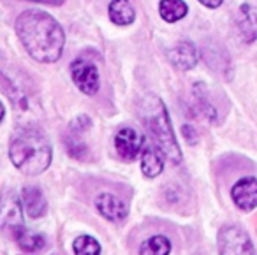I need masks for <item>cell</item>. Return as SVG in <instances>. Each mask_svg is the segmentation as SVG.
<instances>
[{
    "label": "cell",
    "instance_id": "1",
    "mask_svg": "<svg viewBox=\"0 0 257 255\" xmlns=\"http://www.w3.org/2000/svg\"><path fill=\"white\" fill-rule=\"evenodd\" d=\"M16 36L22 41L27 53L41 64H53L64 53V29L46 11H23L16 18Z\"/></svg>",
    "mask_w": 257,
    "mask_h": 255
},
{
    "label": "cell",
    "instance_id": "2",
    "mask_svg": "<svg viewBox=\"0 0 257 255\" xmlns=\"http://www.w3.org/2000/svg\"><path fill=\"white\" fill-rule=\"evenodd\" d=\"M13 166L27 176H37L50 167L53 152L48 138L37 129H23L13 138L9 146Z\"/></svg>",
    "mask_w": 257,
    "mask_h": 255
},
{
    "label": "cell",
    "instance_id": "3",
    "mask_svg": "<svg viewBox=\"0 0 257 255\" xmlns=\"http://www.w3.org/2000/svg\"><path fill=\"white\" fill-rule=\"evenodd\" d=\"M143 121L148 132L154 138L155 146L162 152V155L173 164L182 160V150L175 138V131L171 127L169 113L164 102L159 97H148L143 104Z\"/></svg>",
    "mask_w": 257,
    "mask_h": 255
},
{
    "label": "cell",
    "instance_id": "4",
    "mask_svg": "<svg viewBox=\"0 0 257 255\" xmlns=\"http://www.w3.org/2000/svg\"><path fill=\"white\" fill-rule=\"evenodd\" d=\"M22 199L15 190H6L0 195V229L9 232L15 239L25 230Z\"/></svg>",
    "mask_w": 257,
    "mask_h": 255
},
{
    "label": "cell",
    "instance_id": "5",
    "mask_svg": "<svg viewBox=\"0 0 257 255\" xmlns=\"http://www.w3.org/2000/svg\"><path fill=\"white\" fill-rule=\"evenodd\" d=\"M218 255H257L248 234L239 225H225L218 232Z\"/></svg>",
    "mask_w": 257,
    "mask_h": 255
},
{
    "label": "cell",
    "instance_id": "6",
    "mask_svg": "<svg viewBox=\"0 0 257 255\" xmlns=\"http://www.w3.org/2000/svg\"><path fill=\"white\" fill-rule=\"evenodd\" d=\"M71 78L79 92H83L85 95H95L99 92V69L93 62L86 58H76L71 64Z\"/></svg>",
    "mask_w": 257,
    "mask_h": 255
},
{
    "label": "cell",
    "instance_id": "7",
    "mask_svg": "<svg viewBox=\"0 0 257 255\" xmlns=\"http://www.w3.org/2000/svg\"><path fill=\"white\" fill-rule=\"evenodd\" d=\"M145 145V138L131 127H123L114 136V148L116 153L125 160H134L140 157Z\"/></svg>",
    "mask_w": 257,
    "mask_h": 255
},
{
    "label": "cell",
    "instance_id": "8",
    "mask_svg": "<svg viewBox=\"0 0 257 255\" xmlns=\"http://www.w3.org/2000/svg\"><path fill=\"white\" fill-rule=\"evenodd\" d=\"M231 197L241 211H252L257 208V178L246 176L238 180L231 188Z\"/></svg>",
    "mask_w": 257,
    "mask_h": 255
},
{
    "label": "cell",
    "instance_id": "9",
    "mask_svg": "<svg viewBox=\"0 0 257 255\" xmlns=\"http://www.w3.org/2000/svg\"><path fill=\"white\" fill-rule=\"evenodd\" d=\"M203 60L206 65L215 71L217 74L224 76V78H232V62L229 57L227 50L222 48L218 43H208L203 48Z\"/></svg>",
    "mask_w": 257,
    "mask_h": 255
},
{
    "label": "cell",
    "instance_id": "10",
    "mask_svg": "<svg viewBox=\"0 0 257 255\" xmlns=\"http://www.w3.org/2000/svg\"><path fill=\"white\" fill-rule=\"evenodd\" d=\"M168 58L173 64V67L185 72L197 65V62H199V51H197L194 43H190V41H182V43H176L175 46L168 51Z\"/></svg>",
    "mask_w": 257,
    "mask_h": 255
},
{
    "label": "cell",
    "instance_id": "11",
    "mask_svg": "<svg viewBox=\"0 0 257 255\" xmlns=\"http://www.w3.org/2000/svg\"><path fill=\"white\" fill-rule=\"evenodd\" d=\"M95 208L104 218L109 220V222H114V223L123 222V220L127 218V213H128L125 202L121 201L120 197H116V195H113V194H107V192L97 195Z\"/></svg>",
    "mask_w": 257,
    "mask_h": 255
},
{
    "label": "cell",
    "instance_id": "12",
    "mask_svg": "<svg viewBox=\"0 0 257 255\" xmlns=\"http://www.w3.org/2000/svg\"><path fill=\"white\" fill-rule=\"evenodd\" d=\"M236 29L243 43H253L257 39V8L250 4L239 6L236 15Z\"/></svg>",
    "mask_w": 257,
    "mask_h": 255
},
{
    "label": "cell",
    "instance_id": "13",
    "mask_svg": "<svg viewBox=\"0 0 257 255\" xmlns=\"http://www.w3.org/2000/svg\"><path fill=\"white\" fill-rule=\"evenodd\" d=\"M22 202L30 218H41L46 215L48 202L41 188L34 187V185H27L22 190Z\"/></svg>",
    "mask_w": 257,
    "mask_h": 255
},
{
    "label": "cell",
    "instance_id": "14",
    "mask_svg": "<svg viewBox=\"0 0 257 255\" xmlns=\"http://www.w3.org/2000/svg\"><path fill=\"white\" fill-rule=\"evenodd\" d=\"M107 15L114 25L120 27H127L136 22V8H134L133 0H111Z\"/></svg>",
    "mask_w": 257,
    "mask_h": 255
},
{
    "label": "cell",
    "instance_id": "15",
    "mask_svg": "<svg viewBox=\"0 0 257 255\" xmlns=\"http://www.w3.org/2000/svg\"><path fill=\"white\" fill-rule=\"evenodd\" d=\"M164 159L162 152L154 146H148L141 153V171L147 178H155L164 169Z\"/></svg>",
    "mask_w": 257,
    "mask_h": 255
},
{
    "label": "cell",
    "instance_id": "16",
    "mask_svg": "<svg viewBox=\"0 0 257 255\" xmlns=\"http://www.w3.org/2000/svg\"><path fill=\"white\" fill-rule=\"evenodd\" d=\"M189 13V6L183 0H161L159 4V15L164 22L176 23L183 20Z\"/></svg>",
    "mask_w": 257,
    "mask_h": 255
},
{
    "label": "cell",
    "instance_id": "17",
    "mask_svg": "<svg viewBox=\"0 0 257 255\" xmlns=\"http://www.w3.org/2000/svg\"><path fill=\"white\" fill-rule=\"evenodd\" d=\"M171 241L166 236H152L140 246V255H169Z\"/></svg>",
    "mask_w": 257,
    "mask_h": 255
},
{
    "label": "cell",
    "instance_id": "18",
    "mask_svg": "<svg viewBox=\"0 0 257 255\" xmlns=\"http://www.w3.org/2000/svg\"><path fill=\"white\" fill-rule=\"evenodd\" d=\"M16 241H18L20 248H22L23 251H32V253L41 251L44 246H46V239H44V236L36 234V232H30V230H27V229L20 234Z\"/></svg>",
    "mask_w": 257,
    "mask_h": 255
},
{
    "label": "cell",
    "instance_id": "19",
    "mask_svg": "<svg viewBox=\"0 0 257 255\" xmlns=\"http://www.w3.org/2000/svg\"><path fill=\"white\" fill-rule=\"evenodd\" d=\"M72 250L76 255H100V244L92 236H79L72 243Z\"/></svg>",
    "mask_w": 257,
    "mask_h": 255
},
{
    "label": "cell",
    "instance_id": "20",
    "mask_svg": "<svg viewBox=\"0 0 257 255\" xmlns=\"http://www.w3.org/2000/svg\"><path fill=\"white\" fill-rule=\"evenodd\" d=\"M79 136L81 134L69 132V136L65 138V148H67V152L71 157H74V159H78V160H83V159H86V155H88V148H86L85 143L79 139Z\"/></svg>",
    "mask_w": 257,
    "mask_h": 255
},
{
    "label": "cell",
    "instance_id": "21",
    "mask_svg": "<svg viewBox=\"0 0 257 255\" xmlns=\"http://www.w3.org/2000/svg\"><path fill=\"white\" fill-rule=\"evenodd\" d=\"M90 125H92V120H90L86 114H79L78 118L72 120V123L69 125V132H74V134H81V132L88 131Z\"/></svg>",
    "mask_w": 257,
    "mask_h": 255
},
{
    "label": "cell",
    "instance_id": "22",
    "mask_svg": "<svg viewBox=\"0 0 257 255\" xmlns=\"http://www.w3.org/2000/svg\"><path fill=\"white\" fill-rule=\"evenodd\" d=\"M183 136H185V139L190 143V145H194V143H196V139H197L196 132H194L192 127H189V125H185V127H183Z\"/></svg>",
    "mask_w": 257,
    "mask_h": 255
},
{
    "label": "cell",
    "instance_id": "23",
    "mask_svg": "<svg viewBox=\"0 0 257 255\" xmlns=\"http://www.w3.org/2000/svg\"><path fill=\"white\" fill-rule=\"evenodd\" d=\"M199 2L204 6V8L217 9V8H220V6H222V2H224V0H199Z\"/></svg>",
    "mask_w": 257,
    "mask_h": 255
},
{
    "label": "cell",
    "instance_id": "24",
    "mask_svg": "<svg viewBox=\"0 0 257 255\" xmlns=\"http://www.w3.org/2000/svg\"><path fill=\"white\" fill-rule=\"evenodd\" d=\"M4 116H6V107H4V104L0 102V123H2V120H4Z\"/></svg>",
    "mask_w": 257,
    "mask_h": 255
}]
</instances>
